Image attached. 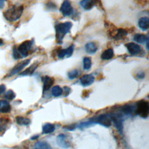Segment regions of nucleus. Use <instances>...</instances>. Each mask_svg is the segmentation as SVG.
<instances>
[{"instance_id":"f704fd0d","label":"nucleus","mask_w":149,"mask_h":149,"mask_svg":"<svg viewBox=\"0 0 149 149\" xmlns=\"http://www.w3.org/2000/svg\"><path fill=\"white\" fill-rule=\"evenodd\" d=\"M5 90H6V86L3 84H1L0 85V94L3 93L5 91Z\"/></svg>"},{"instance_id":"6e6552de","label":"nucleus","mask_w":149,"mask_h":149,"mask_svg":"<svg viewBox=\"0 0 149 149\" xmlns=\"http://www.w3.org/2000/svg\"><path fill=\"white\" fill-rule=\"evenodd\" d=\"M60 12L64 16H70L73 13V9L69 0H65L60 8Z\"/></svg>"},{"instance_id":"f3484780","label":"nucleus","mask_w":149,"mask_h":149,"mask_svg":"<svg viewBox=\"0 0 149 149\" xmlns=\"http://www.w3.org/2000/svg\"><path fill=\"white\" fill-rule=\"evenodd\" d=\"M11 110V106L10 104L4 100H0V112L1 113H8Z\"/></svg>"},{"instance_id":"9b49d317","label":"nucleus","mask_w":149,"mask_h":149,"mask_svg":"<svg viewBox=\"0 0 149 149\" xmlns=\"http://www.w3.org/2000/svg\"><path fill=\"white\" fill-rule=\"evenodd\" d=\"M74 49V45H71L66 49H61L58 52V56L60 59H63L65 57L69 58L72 56Z\"/></svg>"},{"instance_id":"2f4dec72","label":"nucleus","mask_w":149,"mask_h":149,"mask_svg":"<svg viewBox=\"0 0 149 149\" xmlns=\"http://www.w3.org/2000/svg\"><path fill=\"white\" fill-rule=\"evenodd\" d=\"M63 128L68 130H73L76 128V126H75V125H71L66 126Z\"/></svg>"},{"instance_id":"f8f14e48","label":"nucleus","mask_w":149,"mask_h":149,"mask_svg":"<svg viewBox=\"0 0 149 149\" xmlns=\"http://www.w3.org/2000/svg\"><path fill=\"white\" fill-rule=\"evenodd\" d=\"M94 77L91 74H87L83 76L80 79V82L83 86L86 87L90 86L94 81Z\"/></svg>"},{"instance_id":"a211bd4d","label":"nucleus","mask_w":149,"mask_h":149,"mask_svg":"<svg viewBox=\"0 0 149 149\" xmlns=\"http://www.w3.org/2000/svg\"><path fill=\"white\" fill-rule=\"evenodd\" d=\"M114 56L113 50L112 48H108L105 49L101 55V58L102 60H109Z\"/></svg>"},{"instance_id":"c756f323","label":"nucleus","mask_w":149,"mask_h":149,"mask_svg":"<svg viewBox=\"0 0 149 149\" xmlns=\"http://www.w3.org/2000/svg\"><path fill=\"white\" fill-rule=\"evenodd\" d=\"M94 124L93 122L91 121V120H88V121H86V122H82L81 123H80L79 125V127L80 128V129H83V128H85V127H88L89 126L91 125Z\"/></svg>"},{"instance_id":"20e7f679","label":"nucleus","mask_w":149,"mask_h":149,"mask_svg":"<svg viewBox=\"0 0 149 149\" xmlns=\"http://www.w3.org/2000/svg\"><path fill=\"white\" fill-rule=\"evenodd\" d=\"M33 40H26L16 47V49L22 58L27 56L30 53L33 47Z\"/></svg>"},{"instance_id":"bb28decb","label":"nucleus","mask_w":149,"mask_h":149,"mask_svg":"<svg viewBox=\"0 0 149 149\" xmlns=\"http://www.w3.org/2000/svg\"><path fill=\"white\" fill-rule=\"evenodd\" d=\"M8 122V119L2 118H0V133L6 130Z\"/></svg>"},{"instance_id":"72a5a7b5","label":"nucleus","mask_w":149,"mask_h":149,"mask_svg":"<svg viewBox=\"0 0 149 149\" xmlns=\"http://www.w3.org/2000/svg\"><path fill=\"white\" fill-rule=\"evenodd\" d=\"M64 90H65V96H68L69 93H70V88L67 87V86H65L64 87Z\"/></svg>"},{"instance_id":"aec40b11","label":"nucleus","mask_w":149,"mask_h":149,"mask_svg":"<svg viewBox=\"0 0 149 149\" xmlns=\"http://www.w3.org/2000/svg\"><path fill=\"white\" fill-rule=\"evenodd\" d=\"M37 66H38L37 64L33 63L30 66H29L27 69H26L24 71H23L21 73H20L19 75H20V76H29V75H31L32 74H33V73L34 72V71L37 69Z\"/></svg>"},{"instance_id":"a878e982","label":"nucleus","mask_w":149,"mask_h":149,"mask_svg":"<svg viewBox=\"0 0 149 149\" xmlns=\"http://www.w3.org/2000/svg\"><path fill=\"white\" fill-rule=\"evenodd\" d=\"M91 59L90 57H84L83 59V69L85 70H89L91 67Z\"/></svg>"},{"instance_id":"4468645a","label":"nucleus","mask_w":149,"mask_h":149,"mask_svg":"<svg viewBox=\"0 0 149 149\" xmlns=\"http://www.w3.org/2000/svg\"><path fill=\"white\" fill-rule=\"evenodd\" d=\"M42 81L43 83V91L48 90L54 83V79L48 76H45L42 77Z\"/></svg>"},{"instance_id":"9d476101","label":"nucleus","mask_w":149,"mask_h":149,"mask_svg":"<svg viewBox=\"0 0 149 149\" xmlns=\"http://www.w3.org/2000/svg\"><path fill=\"white\" fill-rule=\"evenodd\" d=\"M124 116H132L136 113V106L133 104H126L120 107L119 111Z\"/></svg>"},{"instance_id":"f03ea898","label":"nucleus","mask_w":149,"mask_h":149,"mask_svg":"<svg viewBox=\"0 0 149 149\" xmlns=\"http://www.w3.org/2000/svg\"><path fill=\"white\" fill-rule=\"evenodd\" d=\"M72 27V23L70 22H66L56 24L55 26V37L58 44H62L63 40Z\"/></svg>"},{"instance_id":"e433bc0d","label":"nucleus","mask_w":149,"mask_h":149,"mask_svg":"<svg viewBox=\"0 0 149 149\" xmlns=\"http://www.w3.org/2000/svg\"><path fill=\"white\" fill-rule=\"evenodd\" d=\"M3 45V41L2 39L0 38V47Z\"/></svg>"},{"instance_id":"0eeeda50","label":"nucleus","mask_w":149,"mask_h":149,"mask_svg":"<svg viewBox=\"0 0 149 149\" xmlns=\"http://www.w3.org/2000/svg\"><path fill=\"white\" fill-rule=\"evenodd\" d=\"M58 145L63 148H68L70 147V140L69 137L65 134H59L56 137Z\"/></svg>"},{"instance_id":"f257e3e1","label":"nucleus","mask_w":149,"mask_h":149,"mask_svg":"<svg viewBox=\"0 0 149 149\" xmlns=\"http://www.w3.org/2000/svg\"><path fill=\"white\" fill-rule=\"evenodd\" d=\"M23 9L24 8L22 5H14L5 10L3 15L6 20L10 22H15L21 17Z\"/></svg>"},{"instance_id":"423d86ee","label":"nucleus","mask_w":149,"mask_h":149,"mask_svg":"<svg viewBox=\"0 0 149 149\" xmlns=\"http://www.w3.org/2000/svg\"><path fill=\"white\" fill-rule=\"evenodd\" d=\"M30 59H25L19 62L12 69V70L8 74L7 76L10 77L20 72L27 65H28L30 63Z\"/></svg>"},{"instance_id":"1a4fd4ad","label":"nucleus","mask_w":149,"mask_h":149,"mask_svg":"<svg viewBox=\"0 0 149 149\" xmlns=\"http://www.w3.org/2000/svg\"><path fill=\"white\" fill-rule=\"evenodd\" d=\"M127 51L132 55H137L143 51L141 47L135 42H129L125 44Z\"/></svg>"},{"instance_id":"412c9836","label":"nucleus","mask_w":149,"mask_h":149,"mask_svg":"<svg viewBox=\"0 0 149 149\" xmlns=\"http://www.w3.org/2000/svg\"><path fill=\"white\" fill-rule=\"evenodd\" d=\"M127 30L120 28V29H117L116 33L113 38L116 40H121V39L125 38V37H126L127 36Z\"/></svg>"},{"instance_id":"6ab92c4d","label":"nucleus","mask_w":149,"mask_h":149,"mask_svg":"<svg viewBox=\"0 0 149 149\" xmlns=\"http://www.w3.org/2000/svg\"><path fill=\"white\" fill-rule=\"evenodd\" d=\"M148 40V37L143 34H136L133 37V41L140 44H144Z\"/></svg>"},{"instance_id":"b1692460","label":"nucleus","mask_w":149,"mask_h":149,"mask_svg":"<svg viewBox=\"0 0 149 149\" xmlns=\"http://www.w3.org/2000/svg\"><path fill=\"white\" fill-rule=\"evenodd\" d=\"M16 121L19 125H29L31 123L30 119L20 116H18L16 118Z\"/></svg>"},{"instance_id":"ddd939ff","label":"nucleus","mask_w":149,"mask_h":149,"mask_svg":"<svg viewBox=\"0 0 149 149\" xmlns=\"http://www.w3.org/2000/svg\"><path fill=\"white\" fill-rule=\"evenodd\" d=\"M97 1L98 0H82L80 2V5L83 9L89 10L96 5Z\"/></svg>"},{"instance_id":"58836bf2","label":"nucleus","mask_w":149,"mask_h":149,"mask_svg":"<svg viewBox=\"0 0 149 149\" xmlns=\"http://www.w3.org/2000/svg\"><path fill=\"white\" fill-rule=\"evenodd\" d=\"M3 1H6V0H3Z\"/></svg>"},{"instance_id":"393cba45","label":"nucleus","mask_w":149,"mask_h":149,"mask_svg":"<svg viewBox=\"0 0 149 149\" xmlns=\"http://www.w3.org/2000/svg\"><path fill=\"white\" fill-rule=\"evenodd\" d=\"M52 94L54 97H57L61 95L63 93V89L59 86H55L52 87L51 90Z\"/></svg>"},{"instance_id":"7ed1b4c3","label":"nucleus","mask_w":149,"mask_h":149,"mask_svg":"<svg viewBox=\"0 0 149 149\" xmlns=\"http://www.w3.org/2000/svg\"><path fill=\"white\" fill-rule=\"evenodd\" d=\"M136 113L142 118L146 119L149 113V104L145 100L138 101L136 105Z\"/></svg>"},{"instance_id":"dca6fc26","label":"nucleus","mask_w":149,"mask_h":149,"mask_svg":"<svg viewBox=\"0 0 149 149\" xmlns=\"http://www.w3.org/2000/svg\"><path fill=\"white\" fill-rule=\"evenodd\" d=\"M97 49L98 47L97 44L94 42H89L85 45L86 52L88 54H95L97 52Z\"/></svg>"},{"instance_id":"5701e85b","label":"nucleus","mask_w":149,"mask_h":149,"mask_svg":"<svg viewBox=\"0 0 149 149\" xmlns=\"http://www.w3.org/2000/svg\"><path fill=\"white\" fill-rule=\"evenodd\" d=\"M55 129V125L49 123H47L42 126V132L44 134H49L52 133Z\"/></svg>"},{"instance_id":"cd10ccee","label":"nucleus","mask_w":149,"mask_h":149,"mask_svg":"<svg viewBox=\"0 0 149 149\" xmlns=\"http://www.w3.org/2000/svg\"><path fill=\"white\" fill-rule=\"evenodd\" d=\"M16 97V94L15 93V92L12 90H9L8 91H7V92H6L4 97L7 100H13Z\"/></svg>"},{"instance_id":"7c9ffc66","label":"nucleus","mask_w":149,"mask_h":149,"mask_svg":"<svg viewBox=\"0 0 149 149\" xmlns=\"http://www.w3.org/2000/svg\"><path fill=\"white\" fill-rule=\"evenodd\" d=\"M12 55H13V57L15 59H21L22 57L20 55L19 53L18 52L17 49H16V47L15 46H14V47L13 48V52H12Z\"/></svg>"},{"instance_id":"473e14b6","label":"nucleus","mask_w":149,"mask_h":149,"mask_svg":"<svg viewBox=\"0 0 149 149\" xmlns=\"http://www.w3.org/2000/svg\"><path fill=\"white\" fill-rule=\"evenodd\" d=\"M145 77V73L143 72H140L137 74V78L139 79H142Z\"/></svg>"},{"instance_id":"4be33fe9","label":"nucleus","mask_w":149,"mask_h":149,"mask_svg":"<svg viewBox=\"0 0 149 149\" xmlns=\"http://www.w3.org/2000/svg\"><path fill=\"white\" fill-rule=\"evenodd\" d=\"M34 149H52L50 145L44 141H38L36 143Z\"/></svg>"},{"instance_id":"c9c22d12","label":"nucleus","mask_w":149,"mask_h":149,"mask_svg":"<svg viewBox=\"0 0 149 149\" xmlns=\"http://www.w3.org/2000/svg\"><path fill=\"white\" fill-rule=\"evenodd\" d=\"M4 7V1L0 0V9H3Z\"/></svg>"},{"instance_id":"39448f33","label":"nucleus","mask_w":149,"mask_h":149,"mask_svg":"<svg viewBox=\"0 0 149 149\" xmlns=\"http://www.w3.org/2000/svg\"><path fill=\"white\" fill-rule=\"evenodd\" d=\"M93 123H98L104 127H109L111 126V120L109 116V115L106 114H101L97 116H95L90 119Z\"/></svg>"},{"instance_id":"c85d7f7f","label":"nucleus","mask_w":149,"mask_h":149,"mask_svg":"<svg viewBox=\"0 0 149 149\" xmlns=\"http://www.w3.org/2000/svg\"><path fill=\"white\" fill-rule=\"evenodd\" d=\"M78 75H79V72L76 69H74V70L70 71L68 74L69 79H70L71 80L76 79L78 76Z\"/></svg>"},{"instance_id":"2eb2a0df","label":"nucleus","mask_w":149,"mask_h":149,"mask_svg":"<svg viewBox=\"0 0 149 149\" xmlns=\"http://www.w3.org/2000/svg\"><path fill=\"white\" fill-rule=\"evenodd\" d=\"M139 27L143 31H147L149 28V19L148 17H142L138 20Z\"/></svg>"},{"instance_id":"4c0bfd02","label":"nucleus","mask_w":149,"mask_h":149,"mask_svg":"<svg viewBox=\"0 0 149 149\" xmlns=\"http://www.w3.org/2000/svg\"><path fill=\"white\" fill-rule=\"evenodd\" d=\"M38 137V136H33V137H31V140L36 139H37Z\"/></svg>"}]
</instances>
